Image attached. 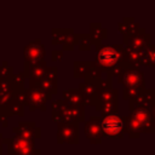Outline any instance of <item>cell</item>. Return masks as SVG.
<instances>
[{
    "label": "cell",
    "mask_w": 155,
    "mask_h": 155,
    "mask_svg": "<svg viewBox=\"0 0 155 155\" xmlns=\"http://www.w3.org/2000/svg\"><path fill=\"white\" fill-rule=\"evenodd\" d=\"M103 130L107 134H116L121 130L120 120L116 116H109L103 121Z\"/></svg>",
    "instance_id": "obj_1"
},
{
    "label": "cell",
    "mask_w": 155,
    "mask_h": 155,
    "mask_svg": "<svg viewBox=\"0 0 155 155\" xmlns=\"http://www.w3.org/2000/svg\"><path fill=\"white\" fill-rule=\"evenodd\" d=\"M99 59H101V62H103V63H105V64H111V63L115 62L116 54H115V52H114L113 50L107 48V50H104L103 52H101Z\"/></svg>",
    "instance_id": "obj_2"
}]
</instances>
